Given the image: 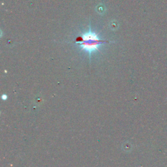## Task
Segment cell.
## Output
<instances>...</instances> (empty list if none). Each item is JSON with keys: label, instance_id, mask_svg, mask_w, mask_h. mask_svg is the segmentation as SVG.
Listing matches in <instances>:
<instances>
[{"label": "cell", "instance_id": "1", "mask_svg": "<svg viewBox=\"0 0 167 167\" xmlns=\"http://www.w3.org/2000/svg\"><path fill=\"white\" fill-rule=\"evenodd\" d=\"M77 43L80 44L82 50L91 54L97 51L99 46L104 43L105 41L100 40L97 34L89 31L88 32L84 33L82 37L78 39Z\"/></svg>", "mask_w": 167, "mask_h": 167}]
</instances>
